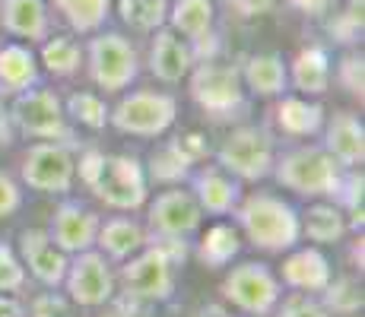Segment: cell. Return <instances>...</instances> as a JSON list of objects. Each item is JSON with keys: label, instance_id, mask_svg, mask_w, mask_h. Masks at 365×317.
<instances>
[{"label": "cell", "instance_id": "obj_1", "mask_svg": "<svg viewBox=\"0 0 365 317\" xmlns=\"http://www.w3.org/2000/svg\"><path fill=\"white\" fill-rule=\"evenodd\" d=\"M235 219L245 238L267 254L292 251L302 238V216L296 213V207L286 203L283 197L264 194V190L248 194L242 203H235Z\"/></svg>", "mask_w": 365, "mask_h": 317}, {"label": "cell", "instance_id": "obj_2", "mask_svg": "<svg viewBox=\"0 0 365 317\" xmlns=\"http://www.w3.org/2000/svg\"><path fill=\"white\" fill-rule=\"evenodd\" d=\"M270 175L286 190H296L302 197H331L334 200L343 178V165L324 146H299V150L273 159Z\"/></svg>", "mask_w": 365, "mask_h": 317}, {"label": "cell", "instance_id": "obj_3", "mask_svg": "<svg viewBox=\"0 0 365 317\" xmlns=\"http://www.w3.org/2000/svg\"><path fill=\"white\" fill-rule=\"evenodd\" d=\"M191 98L213 121L242 118L248 111L242 70L229 67V63L200 61L197 67H191Z\"/></svg>", "mask_w": 365, "mask_h": 317}, {"label": "cell", "instance_id": "obj_4", "mask_svg": "<svg viewBox=\"0 0 365 317\" xmlns=\"http://www.w3.org/2000/svg\"><path fill=\"white\" fill-rule=\"evenodd\" d=\"M222 298L232 301L238 311L264 317L283 298V283L273 276V270L257 260H245V264L232 266L226 279H222Z\"/></svg>", "mask_w": 365, "mask_h": 317}, {"label": "cell", "instance_id": "obj_5", "mask_svg": "<svg viewBox=\"0 0 365 317\" xmlns=\"http://www.w3.org/2000/svg\"><path fill=\"white\" fill-rule=\"evenodd\" d=\"M220 168L238 181H264L273 172V140L264 127H235L216 152Z\"/></svg>", "mask_w": 365, "mask_h": 317}, {"label": "cell", "instance_id": "obj_6", "mask_svg": "<svg viewBox=\"0 0 365 317\" xmlns=\"http://www.w3.org/2000/svg\"><path fill=\"white\" fill-rule=\"evenodd\" d=\"M10 121L16 130L29 133V137L54 140V143H67L70 140L64 102L51 89H26V93H16L13 108H10Z\"/></svg>", "mask_w": 365, "mask_h": 317}, {"label": "cell", "instance_id": "obj_7", "mask_svg": "<svg viewBox=\"0 0 365 317\" xmlns=\"http://www.w3.org/2000/svg\"><path fill=\"white\" fill-rule=\"evenodd\" d=\"M178 102L165 93H130L108 111V124L130 137H159L175 124Z\"/></svg>", "mask_w": 365, "mask_h": 317}, {"label": "cell", "instance_id": "obj_8", "mask_svg": "<svg viewBox=\"0 0 365 317\" xmlns=\"http://www.w3.org/2000/svg\"><path fill=\"white\" fill-rule=\"evenodd\" d=\"M140 73L137 51L124 35L108 32L89 41V76L105 93H121Z\"/></svg>", "mask_w": 365, "mask_h": 317}, {"label": "cell", "instance_id": "obj_9", "mask_svg": "<svg viewBox=\"0 0 365 317\" xmlns=\"http://www.w3.org/2000/svg\"><path fill=\"white\" fill-rule=\"evenodd\" d=\"M96 197L111 209H140L146 203V168L137 156H105L96 178Z\"/></svg>", "mask_w": 365, "mask_h": 317}, {"label": "cell", "instance_id": "obj_10", "mask_svg": "<svg viewBox=\"0 0 365 317\" xmlns=\"http://www.w3.org/2000/svg\"><path fill=\"white\" fill-rule=\"evenodd\" d=\"M76 178V159L64 143H35L23 159V181L41 194H67Z\"/></svg>", "mask_w": 365, "mask_h": 317}, {"label": "cell", "instance_id": "obj_11", "mask_svg": "<svg viewBox=\"0 0 365 317\" xmlns=\"http://www.w3.org/2000/svg\"><path fill=\"white\" fill-rule=\"evenodd\" d=\"M121 283L130 298L168 301L175 292V264L156 244H150L143 254L130 257V264L121 270Z\"/></svg>", "mask_w": 365, "mask_h": 317}, {"label": "cell", "instance_id": "obj_12", "mask_svg": "<svg viewBox=\"0 0 365 317\" xmlns=\"http://www.w3.org/2000/svg\"><path fill=\"white\" fill-rule=\"evenodd\" d=\"M64 286L70 292V298L83 308H99L111 301L115 292V276L108 270V260L99 251H80L73 254V260L67 264V276Z\"/></svg>", "mask_w": 365, "mask_h": 317}, {"label": "cell", "instance_id": "obj_13", "mask_svg": "<svg viewBox=\"0 0 365 317\" xmlns=\"http://www.w3.org/2000/svg\"><path fill=\"white\" fill-rule=\"evenodd\" d=\"M200 219L203 209L194 200V194L165 190L150 203V216H146L150 235H146V241H153V238H187L191 232L200 229Z\"/></svg>", "mask_w": 365, "mask_h": 317}, {"label": "cell", "instance_id": "obj_14", "mask_svg": "<svg viewBox=\"0 0 365 317\" xmlns=\"http://www.w3.org/2000/svg\"><path fill=\"white\" fill-rule=\"evenodd\" d=\"M99 213L93 209L80 207V203H61L54 209V219H51V244L61 248L64 254H80V251H89L96 244V235H99Z\"/></svg>", "mask_w": 365, "mask_h": 317}, {"label": "cell", "instance_id": "obj_15", "mask_svg": "<svg viewBox=\"0 0 365 317\" xmlns=\"http://www.w3.org/2000/svg\"><path fill=\"white\" fill-rule=\"evenodd\" d=\"M19 254H23V266L38 279L41 286L58 289L67 276V254L51 244V235L45 229H26L19 235Z\"/></svg>", "mask_w": 365, "mask_h": 317}, {"label": "cell", "instance_id": "obj_16", "mask_svg": "<svg viewBox=\"0 0 365 317\" xmlns=\"http://www.w3.org/2000/svg\"><path fill=\"white\" fill-rule=\"evenodd\" d=\"M194 67V51L187 41H181L172 29H156V38H153L150 48V70L156 80L163 83H181Z\"/></svg>", "mask_w": 365, "mask_h": 317}, {"label": "cell", "instance_id": "obj_17", "mask_svg": "<svg viewBox=\"0 0 365 317\" xmlns=\"http://www.w3.org/2000/svg\"><path fill=\"white\" fill-rule=\"evenodd\" d=\"M324 150L343 168H356L365 162V127L353 111H336L331 118L324 133Z\"/></svg>", "mask_w": 365, "mask_h": 317}, {"label": "cell", "instance_id": "obj_18", "mask_svg": "<svg viewBox=\"0 0 365 317\" xmlns=\"http://www.w3.org/2000/svg\"><path fill=\"white\" fill-rule=\"evenodd\" d=\"M331 260L324 257L318 248H302L292 251L283 260V283L299 292H324V286L331 283Z\"/></svg>", "mask_w": 365, "mask_h": 317}, {"label": "cell", "instance_id": "obj_19", "mask_svg": "<svg viewBox=\"0 0 365 317\" xmlns=\"http://www.w3.org/2000/svg\"><path fill=\"white\" fill-rule=\"evenodd\" d=\"M238 181L229 172H222L220 165H207L203 172L194 175V200L200 203V209L213 216L232 213L238 203Z\"/></svg>", "mask_w": 365, "mask_h": 317}, {"label": "cell", "instance_id": "obj_20", "mask_svg": "<svg viewBox=\"0 0 365 317\" xmlns=\"http://www.w3.org/2000/svg\"><path fill=\"white\" fill-rule=\"evenodd\" d=\"M0 26L16 38L41 41L48 38V6L45 0H4L0 6Z\"/></svg>", "mask_w": 365, "mask_h": 317}, {"label": "cell", "instance_id": "obj_21", "mask_svg": "<svg viewBox=\"0 0 365 317\" xmlns=\"http://www.w3.org/2000/svg\"><path fill=\"white\" fill-rule=\"evenodd\" d=\"M242 83L255 95L273 98V95L286 93V86H289V70H286L279 54H255V58H248V63H245Z\"/></svg>", "mask_w": 365, "mask_h": 317}, {"label": "cell", "instance_id": "obj_22", "mask_svg": "<svg viewBox=\"0 0 365 317\" xmlns=\"http://www.w3.org/2000/svg\"><path fill=\"white\" fill-rule=\"evenodd\" d=\"M38 83V63L35 54L23 45H4L0 48V89L4 95L26 93Z\"/></svg>", "mask_w": 365, "mask_h": 317}, {"label": "cell", "instance_id": "obj_23", "mask_svg": "<svg viewBox=\"0 0 365 317\" xmlns=\"http://www.w3.org/2000/svg\"><path fill=\"white\" fill-rule=\"evenodd\" d=\"M289 80L296 83V89L308 95H321L331 86V58L321 45H308L296 54L289 67Z\"/></svg>", "mask_w": 365, "mask_h": 317}, {"label": "cell", "instance_id": "obj_24", "mask_svg": "<svg viewBox=\"0 0 365 317\" xmlns=\"http://www.w3.org/2000/svg\"><path fill=\"white\" fill-rule=\"evenodd\" d=\"M96 244L102 248L105 257L111 260H128L133 257L140 248H146V232L140 229L133 219H108L99 225V235H96Z\"/></svg>", "mask_w": 365, "mask_h": 317}, {"label": "cell", "instance_id": "obj_25", "mask_svg": "<svg viewBox=\"0 0 365 317\" xmlns=\"http://www.w3.org/2000/svg\"><path fill=\"white\" fill-rule=\"evenodd\" d=\"M277 124L289 137H314L324 127V108L318 102H305V98H283L277 105Z\"/></svg>", "mask_w": 365, "mask_h": 317}, {"label": "cell", "instance_id": "obj_26", "mask_svg": "<svg viewBox=\"0 0 365 317\" xmlns=\"http://www.w3.org/2000/svg\"><path fill=\"white\" fill-rule=\"evenodd\" d=\"M168 26L175 35L197 41L207 32H213V4L210 0H175L168 6Z\"/></svg>", "mask_w": 365, "mask_h": 317}, {"label": "cell", "instance_id": "obj_27", "mask_svg": "<svg viewBox=\"0 0 365 317\" xmlns=\"http://www.w3.org/2000/svg\"><path fill=\"white\" fill-rule=\"evenodd\" d=\"M238 251H242V238H238V229L235 225H210L207 235L200 238L197 244V257L203 266H210V270H220V266L232 264V257H238Z\"/></svg>", "mask_w": 365, "mask_h": 317}, {"label": "cell", "instance_id": "obj_28", "mask_svg": "<svg viewBox=\"0 0 365 317\" xmlns=\"http://www.w3.org/2000/svg\"><path fill=\"white\" fill-rule=\"evenodd\" d=\"M302 222V235H308L314 244H336L346 235V219H343V209L336 203H314L308 207L305 219Z\"/></svg>", "mask_w": 365, "mask_h": 317}, {"label": "cell", "instance_id": "obj_29", "mask_svg": "<svg viewBox=\"0 0 365 317\" xmlns=\"http://www.w3.org/2000/svg\"><path fill=\"white\" fill-rule=\"evenodd\" d=\"M73 32H96L108 19L111 0H51Z\"/></svg>", "mask_w": 365, "mask_h": 317}, {"label": "cell", "instance_id": "obj_30", "mask_svg": "<svg viewBox=\"0 0 365 317\" xmlns=\"http://www.w3.org/2000/svg\"><path fill=\"white\" fill-rule=\"evenodd\" d=\"M191 165L194 162L178 150V143H165L163 150H156L150 156V165H146V178L159 181V185H178V181L191 178Z\"/></svg>", "mask_w": 365, "mask_h": 317}, {"label": "cell", "instance_id": "obj_31", "mask_svg": "<svg viewBox=\"0 0 365 317\" xmlns=\"http://www.w3.org/2000/svg\"><path fill=\"white\" fill-rule=\"evenodd\" d=\"M118 13L130 29L156 32L168 16V0H118Z\"/></svg>", "mask_w": 365, "mask_h": 317}, {"label": "cell", "instance_id": "obj_32", "mask_svg": "<svg viewBox=\"0 0 365 317\" xmlns=\"http://www.w3.org/2000/svg\"><path fill=\"white\" fill-rule=\"evenodd\" d=\"M83 51L73 38H48L41 45V63H45L48 73L54 76H70L80 70Z\"/></svg>", "mask_w": 365, "mask_h": 317}, {"label": "cell", "instance_id": "obj_33", "mask_svg": "<svg viewBox=\"0 0 365 317\" xmlns=\"http://www.w3.org/2000/svg\"><path fill=\"white\" fill-rule=\"evenodd\" d=\"M64 115H70L76 124L89 127V130H102L108 124V105L96 93H73L64 105Z\"/></svg>", "mask_w": 365, "mask_h": 317}, {"label": "cell", "instance_id": "obj_34", "mask_svg": "<svg viewBox=\"0 0 365 317\" xmlns=\"http://www.w3.org/2000/svg\"><path fill=\"white\" fill-rule=\"evenodd\" d=\"M362 289L353 279H331L324 286V308L334 314H356L362 311Z\"/></svg>", "mask_w": 365, "mask_h": 317}, {"label": "cell", "instance_id": "obj_35", "mask_svg": "<svg viewBox=\"0 0 365 317\" xmlns=\"http://www.w3.org/2000/svg\"><path fill=\"white\" fill-rule=\"evenodd\" d=\"M362 29H365L362 0H349V10L336 13L331 23H327V32H331L336 41H343V45H353V41H359L362 38Z\"/></svg>", "mask_w": 365, "mask_h": 317}, {"label": "cell", "instance_id": "obj_36", "mask_svg": "<svg viewBox=\"0 0 365 317\" xmlns=\"http://www.w3.org/2000/svg\"><path fill=\"white\" fill-rule=\"evenodd\" d=\"M336 80L343 83V89H346L349 95H356L362 102L365 98V58L356 51L343 54L340 63H336Z\"/></svg>", "mask_w": 365, "mask_h": 317}, {"label": "cell", "instance_id": "obj_37", "mask_svg": "<svg viewBox=\"0 0 365 317\" xmlns=\"http://www.w3.org/2000/svg\"><path fill=\"white\" fill-rule=\"evenodd\" d=\"M26 286V266L4 241H0V292H16Z\"/></svg>", "mask_w": 365, "mask_h": 317}, {"label": "cell", "instance_id": "obj_38", "mask_svg": "<svg viewBox=\"0 0 365 317\" xmlns=\"http://www.w3.org/2000/svg\"><path fill=\"white\" fill-rule=\"evenodd\" d=\"M362 197H365V178H362V172H353L349 168L346 175L340 178V187H336V194H334V203L340 209H359L362 207Z\"/></svg>", "mask_w": 365, "mask_h": 317}, {"label": "cell", "instance_id": "obj_39", "mask_svg": "<svg viewBox=\"0 0 365 317\" xmlns=\"http://www.w3.org/2000/svg\"><path fill=\"white\" fill-rule=\"evenodd\" d=\"M279 317H331L321 301L308 298V295H289V298L283 301V308H279Z\"/></svg>", "mask_w": 365, "mask_h": 317}, {"label": "cell", "instance_id": "obj_40", "mask_svg": "<svg viewBox=\"0 0 365 317\" xmlns=\"http://www.w3.org/2000/svg\"><path fill=\"white\" fill-rule=\"evenodd\" d=\"M26 317H70V305L64 295L45 292V295H38V298H32V308Z\"/></svg>", "mask_w": 365, "mask_h": 317}, {"label": "cell", "instance_id": "obj_41", "mask_svg": "<svg viewBox=\"0 0 365 317\" xmlns=\"http://www.w3.org/2000/svg\"><path fill=\"white\" fill-rule=\"evenodd\" d=\"M19 203H23V190H19V185L10 178V175L0 172V216L16 213Z\"/></svg>", "mask_w": 365, "mask_h": 317}, {"label": "cell", "instance_id": "obj_42", "mask_svg": "<svg viewBox=\"0 0 365 317\" xmlns=\"http://www.w3.org/2000/svg\"><path fill=\"white\" fill-rule=\"evenodd\" d=\"M102 162H105V152H99V150H86V152L80 156V162H76L80 181H83L86 187L96 185V178H99V172H102Z\"/></svg>", "mask_w": 365, "mask_h": 317}, {"label": "cell", "instance_id": "obj_43", "mask_svg": "<svg viewBox=\"0 0 365 317\" xmlns=\"http://www.w3.org/2000/svg\"><path fill=\"white\" fill-rule=\"evenodd\" d=\"M178 143V150L185 152L191 162H200L210 156V146H207V137H200V133H185V137L175 140Z\"/></svg>", "mask_w": 365, "mask_h": 317}, {"label": "cell", "instance_id": "obj_44", "mask_svg": "<svg viewBox=\"0 0 365 317\" xmlns=\"http://www.w3.org/2000/svg\"><path fill=\"white\" fill-rule=\"evenodd\" d=\"M229 6L245 19H255V16H267V13L277 6V0H229Z\"/></svg>", "mask_w": 365, "mask_h": 317}, {"label": "cell", "instance_id": "obj_45", "mask_svg": "<svg viewBox=\"0 0 365 317\" xmlns=\"http://www.w3.org/2000/svg\"><path fill=\"white\" fill-rule=\"evenodd\" d=\"M289 4L305 13V16H324V13L331 10L334 0H289Z\"/></svg>", "mask_w": 365, "mask_h": 317}, {"label": "cell", "instance_id": "obj_46", "mask_svg": "<svg viewBox=\"0 0 365 317\" xmlns=\"http://www.w3.org/2000/svg\"><path fill=\"white\" fill-rule=\"evenodd\" d=\"M13 143V121H10V108L4 102V89H0V146Z\"/></svg>", "mask_w": 365, "mask_h": 317}, {"label": "cell", "instance_id": "obj_47", "mask_svg": "<svg viewBox=\"0 0 365 317\" xmlns=\"http://www.w3.org/2000/svg\"><path fill=\"white\" fill-rule=\"evenodd\" d=\"M0 317H26V308L19 305L13 295H4V292H0Z\"/></svg>", "mask_w": 365, "mask_h": 317}, {"label": "cell", "instance_id": "obj_48", "mask_svg": "<svg viewBox=\"0 0 365 317\" xmlns=\"http://www.w3.org/2000/svg\"><path fill=\"white\" fill-rule=\"evenodd\" d=\"M194 317H232V314H229L222 305H207V308H200Z\"/></svg>", "mask_w": 365, "mask_h": 317}, {"label": "cell", "instance_id": "obj_49", "mask_svg": "<svg viewBox=\"0 0 365 317\" xmlns=\"http://www.w3.org/2000/svg\"><path fill=\"white\" fill-rule=\"evenodd\" d=\"M353 264H356V266H359V270H362V238H359V241L353 244Z\"/></svg>", "mask_w": 365, "mask_h": 317}, {"label": "cell", "instance_id": "obj_50", "mask_svg": "<svg viewBox=\"0 0 365 317\" xmlns=\"http://www.w3.org/2000/svg\"><path fill=\"white\" fill-rule=\"evenodd\" d=\"M102 317H128V314H124V308H121V305H115L111 311H105Z\"/></svg>", "mask_w": 365, "mask_h": 317}]
</instances>
